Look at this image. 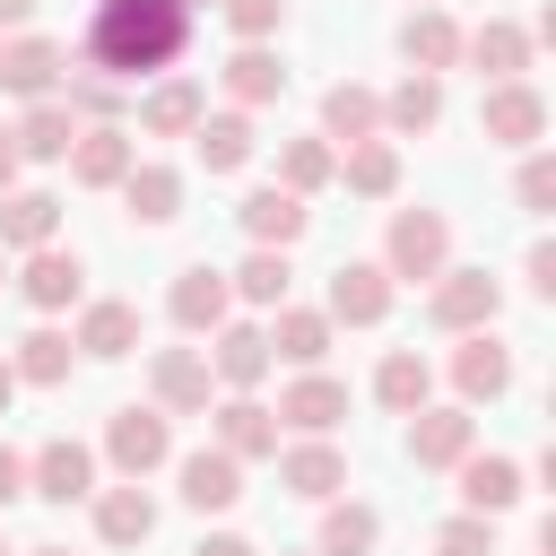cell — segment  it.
Instances as JSON below:
<instances>
[{
    "label": "cell",
    "instance_id": "cell-53",
    "mask_svg": "<svg viewBox=\"0 0 556 556\" xmlns=\"http://www.w3.org/2000/svg\"><path fill=\"white\" fill-rule=\"evenodd\" d=\"M417 9H434V0H417Z\"/></svg>",
    "mask_w": 556,
    "mask_h": 556
},
{
    "label": "cell",
    "instance_id": "cell-5",
    "mask_svg": "<svg viewBox=\"0 0 556 556\" xmlns=\"http://www.w3.org/2000/svg\"><path fill=\"white\" fill-rule=\"evenodd\" d=\"M330 321H348V330H374L382 313H391V269L382 261H339L330 269V304H321Z\"/></svg>",
    "mask_w": 556,
    "mask_h": 556
},
{
    "label": "cell",
    "instance_id": "cell-29",
    "mask_svg": "<svg viewBox=\"0 0 556 556\" xmlns=\"http://www.w3.org/2000/svg\"><path fill=\"white\" fill-rule=\"evenodd\" d=\"M70 348H87V356H130V348H139V304H122V295L87 304V313H78V339H70Z\"/></svg>",
    "mask_w": 556,
    "mask_h": 556
},
{
    "label": "cell",
    "instance_id": "cell-3",
    "mask_svg": "<svg viewBox=\"0 0 556 556\" xmlns=\"http://www.w3.org/2000/svg\"><path fill=\"white\" fill-rule=\"evenodd\" d=\"M382 269H391V278H434V269H452V226H443L434 208H400V217H391V243H382Z\"/></svg>",
    "mask_w": 556,
    "mask_h": 556
},
{
    "label": "cell",
    "instance_id": "cell-38",
    "mask_svg": "<svg viewBox=\"0 0 556 556\" xmlns=\"http://www.w3.org/2000/svg\"><path fill=\"white\" fill-rule=\"evenodd\" d=\"M17 382H70V330H26L17 356H9Z\"/></svg>",
    "mask_w": 556,
    "mask_h": 556
},
{
    "label": "cell",
    "instance_id": "cell-37",
    "mask_svg": "<svg viewBox=\"0 0 556 556\" xmlns=\"http://www.w3.org/2000/svg\"><path fill=\"white\" fill-rule=\"evenodd\" d=\"M339 174H348V191H365V200H382V191H400V148H391V139H356Z\"/></svg>",
    "mask_w": 556,
    "mask_h": 556
},
{
    "label": "cell",
    "instance_id": "cell-41",
    "mask_svg": "<svg viewBox=\"0 0 556 556\" xmlns=\"http://www.w3.org/2000/svg\"><path fill=\"white\" fill-rule=\"evenodd\" d=\"M434 556H495V530H486V513H460V521H443V530H434Z\"/></svg>",
    "mask_w": 556,
    "mask_h": 556
},
{
    "label": "cell",
    "instance_id": "cell-32",
    "mask_svg": "<svg viewBox=\"0 0 556 556\" xmlns=\"http://www.w3.org/2000/svg\"><path fill=\"white\" fill-rule=\"evenodd\" d=\"M70 139H78V113L61 104V96H35V113L17 122V156H70Z\"/></svg>",
    "mask_w": 556,
    "mask_h": 556
},
{
    "label": "cell",
    "instance_id": "cell-22",
    "mask_svg": "<svg viewBox=\"0 0 556 556\" xmlns=\"http://www.w3.org/2000/svg\"><path fill=\"white\" fill-rule=\"evenodd\" d=\"M460 61H469L478 78H521V70H530V35L504 26V17H486L478 35H460Z\"/></svg>",
    "mask_w": 556,
    "mask_h": 556
},
{
    "label": "cell",
    "instance_id": "cell-33",
    "mask_svg": "<svg viewBox=\"0 0 556 556\" xmlns=\"http://www.w3.org/2000/svg\"><path fill=\"white\" fill-rule=\"evenodd\" d=\"M191 139H200V165H208V174H243V165H252V122H243V113H200Z\"/></svg>",
    "mask_w": 556,
    "mask_h": 556
},
{
    "label": "cell",
    "instance_id": "cell-19",
    "mask_svg": "<svg viewBox=\"0 0 556 556\" xmlns=\"http://www.w3.org/2000/svg\"><path fill=\"white\" fill-rule=\"evenodd\" d=\"M278 478H287V495H304V504H330L339 486H348V460L313 434V443H295V452H278Z\"/></svg>",
    "mask_w": 556,
    "mask_h": 556
},
{
    "label": "cell",
    "instance_id": "cell-10",
    "mask_svg": "<svg viewBox=\"0 0 556 556\" xmlns=\"http://www.w3.org/2000/svg\"><path fill=\"white\" fill-rule=\"evenodd\" d=\"M130 165H139V139H130V130H113V122H104V130H78V139H70V174H78L87 191H113V182H122Z\"/></svg>",
    "mask_w": 556,
    "mask_h": 556
},
{
    "label": "cell",
    "instance_id": "cell-7",
    "mask_svg": "<svg viewBox=\"0 0 556 556\" xmlns=\"http://www.w3.org/2000/svg\"><path fill=\"white\" fill-rule=\"evenodd\" d=\"M26 495H43V504H78V495H96V452L70 443V434H52V443L26 460Z\"/></svg>",
    "mask_w": 556,
    "mask_h": 556
},
{
    "label": "cell",
    "instance_id": "cell-52",
    "mask_svg": "<svg viewBox=\"0 0 556 556\" xmlns=\"http://www.w3.org/2000/svg\"><path fill=\"white\" fill-rule=\"evenodd\" d=\"M0 556H9V539H0Z\"/></svg>",
    "mask_w": 556,
    "mask_h": 556
},
{
    "label": "cell",
    "instance_id": "cell-40",
    "mask_svg": "<svg viewBox=\"0 0 556 556\" xmlns=\"http://www.w3.org/2000/svg\"><path fill=\"white\" fill-rule=\"evenodd\" d=\"M278 174H287V191H321V182L339 174V156H330V139H287Z\"/></svg>",
    "mask_w": 556,
    "mask_h": 556
},
{
    "label": "cell",
    "instance_id": "cell-25",
    "mask_svg": "<svg viewBox=\"0 0 556 556\" xmlns=\"http://www.w3.org/2000/svg\"><path fill=\"white\" fill-rule=\"evenodd\" d=\"M400 52H408V70H426V78H443V70L460 61V26H452L443 9H417V17L400 26Z\"/></svg>",
    "mask_w": 556,
    "mask_h": 556
},
{
    "label": "cell",
    "instance_id": "cell-34",
    "mask_svg": "<svg viewBox=\"0 0 556 556\" xmlns=\"http://www.w3.org/2000/svg\"><path fill=\"white\" fill-rule=\"evenodd\" d=\"M122 200H130L139 226H165V217L182 208V174H174V165H130V174H122Z\"/></svg>",
    "mask_w": 556,
    "mask_h": 556
},
{
    "label": "cell",
    "instance_id": "cell-43",
    "mask_svg": "<svg viewBox=\"0 0 556 556\" xmlns=\"http://www.w3.org/2000/svg\"><path fill=\"white\" fill-rule=\"evenodd\" d=\"M556 200V156H530L521 165V208H547Z\"/></svg>",
    "mask_w": 556,
    "mask_h": 556
},
{
    "label": "cell",
    "instance_id": "cell-47",
    "mask_svg": "<svg viewBox=\"0 0 556 556\" xmlns=\"http://www.w3.org/2000/svg\"><path fill=\"white\" fill-rule=\"evenodd\" d=\"M17 165H26V156H17V130H0V191L17 182Z\"/></svg>",
    "mask_w": 556,
    "mask_h": 556
},
{
    "label": "cell",
    "instance_id": "cell-15",
    "mask_svg": "<svg viewBox=\"0 0 556 556\" xmlns=\"http://www.w3.org/2000/svg\"><path fill=\"white\" fill-rule=\"evenodd\" d=\"M452 469H460V504H469V513H486V521H495V513H513V504H521V460L478 452V460H452Z\"/></svg>",
    "mask_w": 556,
    "mask_h": 556
},
{
    "label": "cell",
    "instance_id": "cell-20",
    "mask_svg": "<svg viewBox=\"0 0 556 556\" xmlns=\"http://www.w3.org/2000/svg\"><path fill=\"white\" fill-rule=\"evenodd\" d=\"M243 495V460L235 452H182V504L191 513H226Z\"/></svg>",
    "mask_w": 556,
    "mask_h": 556
},
{
    "label": "cell",
    "instance_id": "cell-30",
    "mask_svg": "<svg viewBox=\"0 0 556 556\" xmlns=\"http://www.w3.org/2000/svg\"><path fill=\"white\" fill-rule=\"evenodd\" d=\"M261 339H269V356H287V365H321V356H330V313L278 304V321H269Z\"/></svg>",
    "mask_w": 556,
    "mask_h": 556
},
{
    "label": "cell",
    "instance_id": "cell-9",
    "mask_svg": "<svg viewBox=\"0 0 556 556\" xmlns=\"http://www.w3.org/2000/svg\"><path fill=\"white\" fill-rule=\"evenodd\" d=\"M17 287H26V304H35V313H61V304H78V295H87V261H78V252H61V243H43V252H26Z\"/></svg>",
    "mask_w": 556,
    "mask_h": 556
},
{
    "label": "cell",
    "instance_id": "cell-13",
    "mask_svg": "<svg viewBox=\"0 0 556 556\" xmlns=\"http://www.w3.org/2000/svg\"><path fill=\"white\" fill-rule=\"evenodd\" d=\"M452 382H460V400H504L513 391V348L486 339V330H469L460 356H452Z\"/></svg>",
    "mask_w": 556,
    "mask_h": 556
},
{
    "label": "cell",
    "instance_id": "cell-28",
    "mask_svg": "<svg viewBox=\"0 0 556 556\" xmlns=\"http://www.w3.org/2000/svg\"><path fill=\"white\" fill-rule=\"evenodd\" d=\"M321 139H348V148H356V139H382V96L339 78V87L321 96Z\"/></svg>",
    "mask_w": 556,
    "mask_h": 556
},
{
    "label": "cell",
    "instance_id": "cell-17",
    "mask_svg": "<svg viewBox=\"0 0 556 556\" xmlns=\"http://www.w3.org/2000/svg\"><path fill=\"white\" fill-rule=\"evenodd\" d=\"M226 304H235V287H226V269H208V261H191L182 278H174V321L200 339V330H217L226 321Z\"/></svg>",
    "mask_w": 556,
    "mask_h": 556
},
{
    "label": "cell",
    "instance_id": "cell-1",
    "mask_svg": "<svg viewBox=\"0 0 556 556\" xmlns=\"http://www.w3.org/2000/svg\"><path fill=\"white\" fill-rule=\"evenodd\" d=\"M182 43H191L182 0H96L87 17V70L104 78H156L182 61Z\"/></svg>",
    "mask_w": 556,
    "mask_h": 556
},
{
    "label": "cell",
    "instance_id": "cell-49",
    "mask_svg": "<svg viewBox=\"0 0 556 556\" xmlns=\"http://www.w3.org/2000/svg\"><path fill=\"white\" fill-rule=\"evenodd\" d=\"M9 400H17V374H9V356H0V417H9Z\"/></svg>",
    "mask_w": 556,
    "mask_h": 556
},
{
    "label": "cell",
    "instance_id": "cell-44",
    "mask_svg": "<svg viewBox=\"0 0 556 556\" xmlns=\"http://www.w3.org/2000/svg\"><path fill=\"white\" fill-rule=\"evenodd\" d=\"M17 495H26V452H9V443H0V513H9Z\"/></svg>",
    "mask_w": 556,
    "mask_h": 556
},
{
    "label": "cell",
    "instance_id": "cell-26",
    "mask_svg": "<svg viewBox=\"0 0 556 556\" xmlns=\"http://www.w3.org/2000/svg\"><path fill=\"white\" fill-rule=\"evenodd\" d=\"M443 122V78H426V70H408L391 96H382V130H400V139H417V130H434Z\"/></svg>",
    "mask_w": 556,
    "mask_h": 556
},
{
    "label": "cell",
    "instance_id": "cell-14",
    "mask_svg": "<svg viewBox=\"0 0 556 556\" xmlns=\"http://www.w3.org/2000/svg\"><path fill=\"white\" fill-rule=\"evenodd\" d=\"M269 417H287L295 434H330L339 417H348V382H330V374H304V382H287L278 391V408Z\"/></svg>",
    "mask_w": 556,
    "mask_h": 556
},
{
    "label": "cell",
    "instance_id": "cell-50",
    "mask_svg": "<svg viewBox=\"0 0 556 556\" xmlns=\"http://www.w3.org/2000/svg\"><path fill=\"white\" fill-rule=\"evenodd\" d=\"M26 556H70V547H26Z\"/></svg>",
    "mask_w": 556,
    "mask_h": 556
},
{
    "label": "cell",
    "instance_id": "cell-12",
    "mask_svg": "<svg viewBox=\"0 0 556 556\" xmlns=\"http://www.w3.org/2000/svg\"><path fill=\"white\" fill-rule=\"evenodd\" d=\"M148 382H156V408L165 417H182V408H208V348H165L156 365H148Z\"/></svg>",
    "mask_w": 556,
    "mask_h": 556
},
{
    "label": "cell",
    "instance_id": "cell-39",
    "mask_svg": "<svg viewBox=\"0 0 556 556\" xmlns=\"http://www.w3.org/2000/svg\"><path fill=\"white\" fill-rule=\"evenodd\" d=\"M243 304H287V252H269V243H252V261L226 278Z\"/></svg>",
    "mask_w": 556,
    "mask_h": 556
},
{
    "label": "cell",
    "instance_id": "cell-8",
    "mask_svg": "<svg viewBox=\"0 0 556 556\" xmlns=\"http://www.w3.org/2000/svg\"><path fill=\"white\" fill-rule=\"evenodd\" d=\"M469 443H478L469 408H417L408 417V460L417 469H452V460H469Z\"/></svg>",
    "mask_w": 556,
    "mask_h": 556
},
{
    "label": "cell",
    "instance_id": "cell-16",
    "mask_svg": "<svg viewBox=\"0 0 556 556\" xmlns=\"http://www.w3.org/2000/svg\"><path fill=\"white\" fill-rule=\"evenodd\" d=\"M52 235H61L52 191H0V252H43Z\"/></svg>",
    "mask_w": 556,
    "mask_h": 556
},
{
    "label": "cell",
    "instance_id": "cell-18",
    "mask_svg": "<svg viewBox=\"0 0 556 556\" xmlns=\"http://www.w3.org/2000/svg\"><path fill=\"white\" fill-rule=\"evenodd\" d=\"M217 452H235V460H269V452H278V417H269L252 391H235V400L217 408Z\"/></svg>",
    "mask_w": 556,
    "mask_h": 556
},
{
    "label": "cell",
    "instance_id": "cell-54",
    "mask_svg": "<svg viewBox=\"0 0 556 556\" xmlns=\"http://www.w3.org/2000/svg\"><path fill=\"white\" fill-rule=\"evenodd\" d=\"M182 9H200V0H182Z\"/></svg>",
    "mask_w": 556,
    "mask_h": 556
},
{
    "label": "cell",
    "instance_id": "cell-4",
    "mask_svg": "<svg viewBox=\"0 0 556 556\" xmlns=\"http://www.w3.org/2000/svg\"><path fill=\"white\" fill-rule=\"evenodd\" d=\"M104 452H113V469H122V478L165 469V460H174V426H165V408H113Z\"/></svg>",
    "mask_w": 556,
    "mask_h": 556
},
{
    "label": "cell",
    "instance_id": "cell-6",
    "mask_svg": "<svg viewBox=\"0 0 556 556\" xmlns=\"http://www.w3.org/2000/svg\"><path fill=\"white\" fill-rule=\"evenodd\" d=\"M495 304H504V287L486 269H434V304H426L434 330H486Z\"/></svg>",
    "mask_w": 556,
    "mask_h": 556
},
{
    "label": "cell",
    "instance_id": "cell-48",
    "mask_svg": "<svg viewBox=\"0 0 556 556\" xmlns=\"http://www.w3.org/2000/svg\"><path fill=\"white\" fill-rule=\"evenodd\" d=\"M35 17V0H0V26H26Z\"/></svg>",
    "mask_w": 556,
    "mask_h": 556
},
{
    "label": "cell",
    "instance_id": "cell-21",
    "mask_svg": "<svg viewBox=\"0 0 556 556\" xmlns=\"http://www.w3.org/2000/svg\"><path fill=\"white\" fill-rule=\"evenodd\" d=\"M61 43L52 35H17V43H0V87H17V96H52L61 87Z\"/></svg>",
    "mask_w": 556,
    "mask_h": 556
},
{
    "label": "cell",
    "instance_id": "cell-31",
    "mask_svg": "<svg viewBox=\"0 0 556 556\" xmlns=\"http://www.w3.org/2000/svg\"><path fill=\"white\" fill-rule=\"evenodd\" d=\"M426 391H434L426 356H417V348H391V356H382V374H374V400H382L391 417H417V408H426Z\"/></svg>",
    "mask_w": 556,
    "mask_h": 556
},
{
    "label": "cell",
    "instance_id": "cell-45",
    "mask_svg": "<svg viewBox=\"0 0 556 556\" xmlns=\"http://www.w3.org/2000/svg\"><path fill=\"white\" fill-rule=\"evenodd\" d=\"M530 295H556V243H530Z\"/></svg>",
    "mask_w": 556,
    "mask_h": 556
},
{
    "label": "cell",
    "instance_id": "cell-42",
    "mask_svg": "<svg viewBox=\"0 0 556 556\" xmlns=\"http://www.w3.org/2000/svg\"><path fill=\"white\" fill-rule=\"evenodd\" d=\"M226 26H235L243 43H261V35L278 26V0H226Z\"/></svg>",
    "mask_w": 556,
    "mask_h": 556
},
{
    "label": "cell",
    "instance_id": "cell-27",
    "mask_svg": "<svg viewBox=\"0 0 556 556\" xmlns=\"http://www.w3.org/2000/svg\"><path fill=\"white\" fill-rule=\"evenodd\" d=\"M200 113H208V96H200L191 78H165V87L139 104V130H148V139H191V130H200Z\"/></svg>",
    "mask_w": 556,
    "mask_h": 556
},
{
    "label": "cell",
    "instance_id": "cell-35",
    "mask_svg": "<svg viewBox=\"0 0 556 556\" xmlns=\"http://www.w3.org/2000/svg\"><path fill=\"white\" fill-rule=\"evenodd\" d=\"M374 539H382V513H374V504H330L313 556H374Z\"/></svg>",
    "mask_w": 556,
    "mask_h": 556
},
{
    "label": "cell",
    "instance_id": "cell-36",
    "mask_svg": "<svg viewBox=\"0 0 556 556\" xmlns=\"http://www.w3.org/2000/svg\"><path fill=\"white\" fill-rule=\"evenodd\" d=\"M278 87H287V70H278V52H261V43H243V52L226 61V96H235V104H269Z\"/></svg>",
    "mask_w": 556,
    "mask_h": 556
},
{
    "label": "cell",
    "instance_id": "cell-23",
    "mask_svg": "<svg viewBox=\"0 0 556 556\" xmlns=\"http://www.w3.org/2000/svg\"><path fill=\"white\" fill-rule=\"evenodd\" d=\"M208 374H217V382H235V391H252V382L269 374V339H261L252 321H217V348H208Z\"/></svg>",
    "mask_w": 556,
    "mask_h": 556
},
{
    "label": "cell",
    "instance_id": "cell-46",
    "mask_svg": "<svg viewBox=\"0 0 556 556\" xmlns=\"http://www.w3.org/2000/svg\"><path fill=\"white\" fill-rule=\"evenodd\" d=\"M191 556H252V547H243V539H235V530H217V539H200V547H191Z\"/></svg>",
    "mask_w": 556,
    "mask_h": 556
},
{
    "label": "cell",
    "instance_id": "cell-51",
    "mask_svg": "<svg viewBox=\"0 0 556 556\" xmlns=\"http://www.w3.org/2000/svg\"><path fill=\"white\" fill-rule=\"evenodd\" d=\"M0 287H9V252H0Z\"/></svg>",
    "mask_w": 556,
    "mask_h": 556
},
{
    "label": "cell",
    "instance_id": "cell-11",
    "mask_svg": "<svg viewBox=\"0 0 556 556\" xmlns=\"http://www.w3.org/2000/svg\"><path fill=\"white\" fill-rule=\"evenodd\" d=\"M235 217H243V235H252V243H269V252H287V243H295V235L313 226V208H304V191H287V182H269V191H252V200H243Z\"/></svg>",
    "mask_w": 556,
    "mask_h": 556
},
{
    "label": "cell",
    "instance_id": "cell-24",
    "mask_svg": "<svg viewBox=\"0 0 556 556\" xmlns=\"http://www.w3.org/2000/svg\"><path fill=\"white\" fill-rule=\"evenodd\" d=\"M148 530H156V504H148V486H139V478L96 495V539H104V547H139Z\"/></svg>",
    "mask_w": 556,
    "mask_h": 556
},
{
    "label": "cell",
    "instance_id": "cell-2",
    "mask_svg": "<svg viewBox=\"0 0 556 556\" xmlns=\"http://www.w3.org/2000/svg\"><path fill=\"white\" fill-rule=\"evenodd\" d=\"M478 130H486L495 148H539V130H547V96H539L530 78H486Z\"/></svg>",
    "mask_w": 556,
    "mask_h": 556
}]
</instances>
